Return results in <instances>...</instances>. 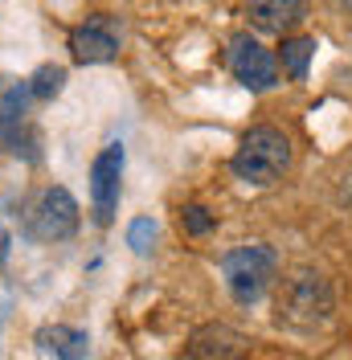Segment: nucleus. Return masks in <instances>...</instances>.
<instances>
[{
    "mask_svg": "<svg viewBox=\"0 0 352 360\" xmlns=\"http://www.w3.org/2000/svg\"><path fill=\"white\" fill-rule=\"evenodd\" d=\"M336 311L332 283L320 270H291L275 291V319L291 332H315Z\"/></svg>",
    "mask_w": 352,
    "mask_h": 360,
    "instance_id": "nucleus-1",
    "label": "nucleus"
},
{
    "mask_svg": "<svg viewBox=\"0 0 352 360\" xmlns=\"http://www.w3.org/2000/svg\"><path fill=\"white\" fill-rule=\"evenodd\" d=\"M234 176L246 184H275L291 168V139L279 127H250L238 143V152L230 160Z\"/></svg>",
    "mask_w": 352,
    "mask_h": 360,
    "instance_id": "nucleus-2",
    "label": "nucleus"
},
{
    "mask_svg": "<svg viewBox=\"0 0 352 360\" xmlns=\"http://www.w3.org/2000/svg\"><path fill=\"white\" fill-rule=\"evenodd\" d=\"M275 270H279V258H275V250L263 246V242L238 246V250H230V254L221 258V278H225L230 295H234L242 307L258 303V299L270 291Z\"/></svg>",
    "mask_w": 352,
    "mask_h": 360,
    "instance_id": "nucleus-3",
    "label": "nucleus"
},
{
    "mask_svg": "<svg viewBox=\"0 0 352 360\" xmlns=\"http://www.w3.org/2000/svg\"><path fill=\"white\" fill-rule=\"evenodd\" d=\"M74 229H78V201L62 184L37 193V201L25 209V238L33 242H66L74 238Z\"/></svg>",
    "mask_w": 352,
    "mask_h": 360,
    "instance_id": "nucleus-4",
    "label": "nucleus"
},
{
    "mask_svg": "<svg viewBox=\"0 0 352 360\" xmlns=\"http://www.w3.org/2000/svg\"><path fill=\"white\" fill-rule=\"evenodd\" d=\"M230 70H234V78H238L246 90H254V94L279 86V62H275V53H270L263 41H254L250 33H238V37L230 41Z\"/></svg>",
    "mask_w": 352,
    "mask_h": 360,
    "instance_id": "nucleus-5",
    "label": "nucleus"
},
{
    "mask_svg": "<svg viewBox=\"0 0 352 360\" xmlns=\"http://www.w3.org/2000/svg\"><path fill=\"white\" fill-rule=\"evenodd\" d=\"M119 193H123V148L107 143L90 164V205H94V221L99 225L115 221Z\"/></svg>",
    "mask_w": 352,
    "mask_h": 360,
    "instance_id": "nucleus-6",
    "label": "nucleus"
},
{
    "mask_svg": "<svg viewBox=\"0 0 352 360\" xmlns=\"http://www.w3.org/2000/svg\"><path fill=\"white\" fill-rule=\"evenodd\" d=\"M184 352L193 360H246L250 340L230 323H201V328H193Z\"/></svg>",
    "mask_w": 352,
    "mask_h": 360,
    "instance_id": "nucleus-7",
    "label": "nucleus"
},
{
    "mask_svg": "<svg viewBox=\"0 0 352 360\" xmlns=\"http://www.w3.org/2000/svg\"><path fill=\"white\" fill-rule=\"evenodd\" d=\"M70 53H74L78 66H103V62H111L119 53V33H115L111 17H90L87 25H78L70 33Z\"/></svg>",
    "mask_w": 352,
    "mask_h": 360,
    "instance_id": "nucleus-8",
    "label": "nucleus"
},
{
    "mask_svg": "<svg viewBox=\"0 0 352 360\" xmlns=\"http://www.w3.org/2000/svg\"><path fill=\"white\" fill-rule=\"evenodd\" d=\"M246 17L258 33H279L287 37L295 25L308 17V0H246Z\"/></svg>",
    "mask_w": 352,
    "mask_h": 360,
    "instance_id": "nucleus-9",
    "label": "nucleus"
},
{
    "mask_svg": "<svg viewBox=\"0 0 352 360\" xmlns=\"http://www.w3.org/2000/svg\"><path fill=\"white\" fill-rule=\"evenodd\" d=\"M37 348H42L45 356L54 360H87L90 352V336L82 328H70V323H45L37 328Z\"/></svg>",
    "mask_w": 352,
    "mask_h": 360,
    "instance_id": "nucleus-10",
    "label": "nucleus"
},
{
    "mask_svg": "<svg viewBox=\"0 0 352 360\" xmlns=\"http://www.w3.org/2000/svg\"><path fill=\"white\" fill-rule=\"evenodd\" d=\"M29 98H33L29 82L13 78V74H0V135H8L13 127H21L25 123V115H29Z\"/></svg>",
    "mask_w": 352,
    "mask_h": 360,
    "instance_id": "nucleus-11",
    "label": "nucleus"
},
{
    "mask_svg": "<svg viewBox=\"0 0 352 360\" xmlns=\"http://www.w3.org/2000/svg\"><path fill=\"white\" fill-rule=\"evenodd\" d=\"M311 58H315V37H283L279 62H283V74L291 82H303V78H308Z\"/></svg>",
    "mask_w": 352,
    "mask_h": 360,
    "instance_id": "nucleus-12",
    "label": "nucleus"
},
{
    "mask_svg": "<svg viewBox=\"0 0 352 360\" xmlns=\"http://www.w3.org/2000/svg\"><path fill=\"white\" fill-rule=\"evenodd\" d=\"M29 90H33V98H58L62 90H66V66H37V74L29 78Z\"/></svg>",
    "mask_w": 352,
    "mask_h": 360,
    "instance_id": "nucleus-13",
    "label": "nucleus"
},
{
    "mask_svg": "<svg viewBox=\"0 0 352 360\" xmlns=\"http://www.w3.org/2000/svg\"><path fill=\"white\" fill-rule=\"evenodd\" d=\"M152 242H156V221L152 217H135V221L127 225V246H132L135 254H152Z\"/></svg>",
    "mask_w": 352,
    "mask_h": 360,
    "instance_id": "nucleus-14",
    "label": "nucleus"
},
{
    "mask_svg": "<svg viewBox=\"0 0 352 360\" xmlns=\"http://www.w3.org/2000/svg\"><path fill=\"white\" fill-rule=\"evenodd\" d=\"M180 225H184V233L201 238V233H209V229H213V213H209L205 205H184V213H180Z\"/></svg>",
    "mask_w": 352,
    "mask_h": 360,
    "instance_id": "nucleus-15",
    "label": "nucleus"
},
{
    "mask_svg": "<svg viewBox=\"0 0 352 360\" xmlns=\"http://www.w3.org/2000/svg\"><path fill=\"white\" fill-rule=\"evenodd\" d=\"M8 250H13V233H8V225L0 221V266L8 262Z\"/></svg>",
    "mask_w": 352,
    "mask_h": 360,
    "instance_id": "nucleus-16",
    "label": "nucleus"
},
{
    "mask_svg": "<svg viewBox=\"0 0 352 360\" xmlns=\"http://www.w3.org/2000/svg\"><path fill=\"white\" fill-rule=\"evenodd\" d=\"M340 201L352 205V168H348V176H344V184H340Z\"/></svg>",
    "mask_w": 352,
    "mask_h": 360,
    "instance_id": "nucleus-17",
    "label": "nucleus"
}]
</instances>
